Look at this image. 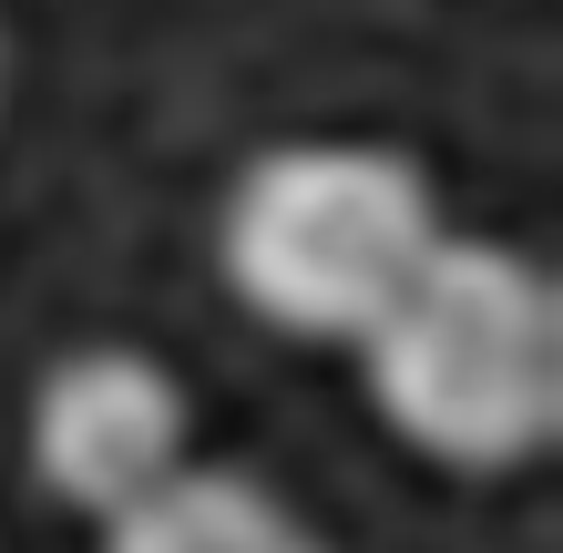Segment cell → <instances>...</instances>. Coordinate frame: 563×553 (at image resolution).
Instances as JSON below:
<instances>
[{
  "instance_id": "cell-5",
  "label": "cell",
  "mask_w": 563,
  "mask_h": 553,
  "mask_svg": "<svg viewBox=\"0 0 563 553\" xmlns=\"http://www.w3.org/2000/svg\"><path fill=\"white\" fill-rule=\"evenodd\" d=\"M0 73H11V52H0Z\"/></svg>"
},
{
  "instance_id": "cell-4",
  "label": "cell",
  "mask_w": 563,
  "mask_h": 553,
  "mask_svg": "<svg viewBox=\"0 0 563 553\" xmlns=\"http://www.w3.org/2000/svg\"><path fill=\"white\" fill-rule=\"evenodd\" d=\"M103 553H328V543L256 472H195L185 462L103 523Z\"/></svg>"
},
{
  "instance_id": "cell-2",
  "label": "cell",
  "mask_w": 563,
  "mask_h": 553,
  "mask_svg": "<svg viewBox=\"0 0 563 553\" xmlns=\"http://www.w3.org/2000/svg\"><path fill=\"white\" fill-rule=\"evenodd\" d=\"M441 236L451 225L410 154L318 134V144H267L225 185L216 267L246 298V318H267L277 339L358 349Z\"/></svg>"
},
{
  "instance_id": "cell-1",
  "label": "cell",
  "mask_w": 563,
  "mask_h": 553,
  "mask_svg": "<svg viewBox=\"0 0 563 553\" xmlns=\"http://www.w3.org/2000/svg\"><path fill=\"white\" fill-rule=\"evenodd\" d=\"M379 420L441 472H522L563 431V287L503 236H441L358 339Z\"/></svg>"
},
{
  "instance_id": "cell-3",
  "label": "cell",
  "mask_w": 563,
  "mask_h": 553,
  "mask_svg": "<svg viewBox=\"0 0 563 553\" xmlns=\"http://www.w3.org/2000/svg\"><path fill=\"white\" fill-rule=\"evenodd\" d=\"M185 441H195L185 379L154 349H73V360H52L42 389H31V420H21L42 502L82 512V523H113L164 472H185Z\"/></svg>"
}]
</instances>
